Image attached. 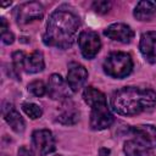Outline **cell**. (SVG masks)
Here are the masks:
<instances>
[{"mask_svg":"<svg viewBox=\"0 0 156 156\" xmlns=\"http://www.w3.org/2000/svg\"><path fill=\"white\" fill-rule=\"evenodd\" d=\"M79 26L80 22L77 15L72 11L58 9L49 16L43 41L48 46L68 49L76 40Z\"/></svg>","mask_w":156,"mask_h":156,"instance_id":"cell-1","label":"cell"},{"mask_svg":"<svg viewBox=\"0 0 156 156\" xmlns=\"http://www.w3.org/2000/svg\"><path fill=\"white\" fill-rule=\"evenodd\" d=\"M156 104V93L149 88L124 87L111 96V107L123 116H134L147 111Z\"/></svg>","mask_w":156,"mask_h":156,"instance_id":"cell-2","label":"cell"},{"mask_svg":"<svg viewBox=\"0 0 156 156\" xmlns=\"http://www.w3.org/2000/svg\"><path fill=\"white\" fill-rule=\"evenodd\" d=\"M102 68L104 72L110 77L124 78L132 72L133 61L130 55L127 52H112L105 58Z\"/></svg>","mask_w":156,"mask_h":156,"instance_id":"cell-3","label":"cell"},{"mask_svg":"<svg viewBox=\"0 0 156 156\" xmlns=\"http://www.w3.org/2000/svg\"><path fill=\"white\" fill-rule=\"evenodd\" d=\"M13 16L17 24L24 26L33 21L41 20L44 16V7L37 1L23 2L15 9Z\"/></svg>","mask_w":156,"mask_h":156,"instance_id":"cell-4","label":"cell"},{"mask_svg":"<svg viewBox=\"0 0 156 156\" xmlns=\"http://www.w3.org/2000/svg\"><path fill=\"white\" fill-rule=\"evenodd\" d=\"M78 45L82 55L85 58H94L101 48V41L98 33L93 30H83L78 37Z\"/></svg>","mask_w":156,"mask_h":156,"instance_id":"cell-5","label":"cell"},{"mask_svg":"<svg viewBox=\"0 0 156 156\" xmlns=\"http://www.w3.org/2000/svg\"><path fill=\"white\" fill-rule=\"evenodd\" d=\"M32 145L37 155L46 156L55 150V139L49 129H38L32 134Z\"/></svg>","mask_w":156,"mask_h":156,"instance_id":"cell-6","label":"cell"},{"mask_svg":"<svg viewBox=\"0 0 156 156\" xmlns=\"http://www.w3.org/2000/svg\"><path fill=\"white\" fill-rule=\"evenodd\" d=\"M113 123V116L110 112L107 104L91 107L90 112V127L95 130H102L108 128Z\"/></svg>","mask_w":156,"mask_h":156,"instance_id":"cell-7","label":"cell"},{"mask_svg":"<svg viewBox=\"0 0 156 156\" xmlns=\"http://www.w3.org/2000/svg\"><path fill=\"white\" fill-rule=\"evenodd\" d=\"M46 88L48 95L54 100L66 101L71 96V88L60 74H51Z\"/></svg>","mask_w":156,"mask_h":156,"instance_id":"cell-8","label":"cell"},{"mask_svg":"<svg viewBox=\"0 0 156 156\" xmlns=\"http://www.w3.org/2000/svg\"><path fill=\"white\" fill-rule=\"evenodd\" d=\"M132 134L135 136L139 144L145 146L146 149L156 147V127L151 124H140L130 128Z\"/></svg>","mask_w":156,"mask_h":156,"instance_id":"cell-9","label":"cell"},{"mask_svg":"<svg viewBox=\"0 0 156 156\" xmlns=\"http://www.w3.org/2000/svg\"><path fill=\"white\" fill-rule=\"evenodd\" d=\"M88 78V71L78 62H71L67 71V84L72 91H78Z\"/></svg>","mask_w":156,"mask_h":156,"instance_id":"cell-10","label":"cell"},{"mask_svg":"<svg viewBox=\"0 0 156 156\" xmlns=\"http://www.w3.org/2000/svg\"><path fill=\"white\" fill-rule=\"evenodd\" d=\"M139 49L146 61L154 63L156 61V32H145L140 37Z\"/></svg>","mask_w":156,"mask_h":156,"instance_id":"cell-11","label":"cell"},{"mask_svg":"<svg viewBox=\"0 0 156 156\" xmlns=\"http://www.w3.org/2000/svg\"><path fill=\"white\" fill-rule=\"evenodd\" d=\"M104 34L107 38L119 43H129L134 37L133 29L124 23H113L108 26L104 30Z\"/></svg>","mask_w":156,"mask_h":156,"instance_id":"cell-12","label":"cell"},{"mask_svg":"<svg viewBox=\"0 0 156 156\" xmlns=\"http://www.w3.org/2000/svg\"><path fill=\"white\" fill-rule=\"evenodd\" d=\"M4 118L7 122V124L11 127L12 130L16 133H22L24 130V121L20 112L13 107V105H9L7 107H4Z\"/></svg>","mask_w":156,"mask_h":156,"instance_id":"cell-13","label":"cell"},{"mask_svg":"<svg viewBox=\"0 0 156 156\" xmlns=\"http://www.w3.org/2000/svg\"><path fill=\"white\" fill-rule=\"evenodd\" d=\"M156 16V1H139L134 9V17L139 21H150Z\"/></svg>","mask_w":156,"mask_h":156,"instance_id":"cell-14","label":"cell"},{"mask_svg":"<svg viewBox=\"0 0 156 156\" xmlns=\"http://www.w3.org/2000/svg\"><path fill=\"white\" fill-rule=\"evenodd\" d=\"M45 67V62H44V56L41 54V51H33L30 55L26 56L24 60V65H23V71H26L27 73H38L41 72Z\"/></svg>","mask_w":156,"mask_h":156,"instance_id":"cell-15","label":"cell"},{"mask_svg":"<svg viewBox=\"0 0 156 156\" xmlns=\"http://www.w3.org/2000/svg\"><path fill=\"white\" fill-rule=\"evenodd\" d=\"M78 119H79V112L77 111L76 106L66 100L63 102L61 113L57 116V122L62 124H74L78 122Z\"/></svg>","mask_w":156,"mask_h":156,"instance_id":"cell-16","label":"cell"},{"mask_svg":"<svg viewBox=\"0 0 156 156\" xmlns=\"http://www.w3.org/2000/svg\"><path fill=\"white\" fill-rule=\"evenodd\" d=\"M83 99L84 101L90 106H99V105H105L106 104V96L102 91L95 89L94 87H87L83 91Z\"/></svg>","mask_w":156,"mask_h":156,"instance_id":"cell-17","label":"cell"},{"mask_svg":"<svg viewBox=\"0 0 156 156\" xmlns=\"http://www.w3.org/2000/svg\"><path fill=\"white\" fill-rule=\"evenodd\" d=\"M123 151L127 156H150V150L139 144L136 140H127L123 145Z\"/></svg>","mask_w":156,"mask_h":156,"instance_id":"cell-18","label":"cell"},{"mask_svg":"<svg viewBox=\"0 0 156 156\" xmlns=\"http://www.w3.org/2000/svg\"><path fill=\"white\" fill-rule=\"evenodd\" d=\"M22 110L32 119H37V118L41 117V115H43L41 107L37 104H33V102H24L22 105Z\"/></svg>","mask_w":156,"mask_h":156,"instance_id":"cell-19","label":"cell"},{"mask_svg":"<svg viewBox=\"0 0 156 156\" xmlns=\"http://www.w3.org/2000/svg\"><path fill=\"white\" fill-rule=\"evenodd\" d=\"M28 91L35 96H43L45 93H48V88L43 80H34L28 84Z\"/></svg>","mask_w":156,"mask_h":156,"instance_id":"cell-20","label":"cell"},{"mask_svg":"<svg viewBox=\"0 0 156 156\" xmlns=\"http://www.w3.org/2000/svg\"><path fill=\"white\" fill-rule=\"evenodd\" d=\"M112 4L111 1H106V0H99V1H94L93 2V9L96 13L99 15H105L110 11Z\"/></svg>","mask_w":156,"mask_h":156,"instance_id":"cell-21","label":"cell"},{"mask_svg":"<svg viewBox=\"0 0 156 156\" xmlns=\"http://www.w3.org/2000/svg\"><path fill=\"white\" fill-rule=\"evenodd\" d=\"M24 60H26V55L23 51H15L12 54V66L17 72L20 69H23Z\"/></svg>","mask_w":156,"mask_h":156,"instance_id":"cell-22","label":"cell"},{"mask_svg":"<svg viewBox=\"0 0 156 156\" xmlns=\"http://www.w3.org/2000/svg\"><path fill=\"white\" fill-rule=\"evenodd\" d=\"M1 40H2L4 44H7L9 45V44H12L13 43L15 37H13V34L10 30H7L5 33H1Z\"/></svg>","mask_w":156,"mask_h":156,"instance_id":"cell-23","label":"cell"},{"mask_svg":"<svg viewBox=\"0 0 156 156\" xmlns=\"http://www.w3.org/2000/svg\"><path fill=\"white\" fill-rule=\"evenodd\" d=\"M18 156H33V152L26 146H21L18 149Z\"/></svg>","mask_w":156,"mask_h":156,"instance_id":"cell-24","label":"cell"},{"mask_svg":"<svg viewBox=\"0 0 156 156\" xmlns=\"http://www.w3.org/2000/svg\"><path fill=\"white\" fill-rule=\"evenodd\" d=\"M99 156H110V150L108 149H100V152H99Z\"/></svg>","mask_w":156,"mask_h":156,"instance_id":"cell-25","label":"cell"},{"mask_svg":"<svg viewBox=\"0 0 156 156\" xmlns=\"http://www.w3.org/2000/svg\"><path fill=\"white\" fill-rule=\"evenodd\" d=\"M55 156H61V155H55Z\"/></svg>","mask_w":156,"mask_h":156,"instance_id":"cell-26","label":"cell"}]
</instances>
